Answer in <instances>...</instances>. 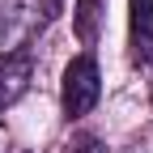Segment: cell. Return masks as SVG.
<instances>
[{
	"mask_svg": "<svg viewBox=\"0 0 153 153\" xmlns=\"http://www.w3.org/2000/svg\"><path fill=\"white\" fill-rule=\"evenodd\" d=\"M98 94H102V76H98V60L94 55H76V60L64 68V115L68 119H81L98 106Z\"/></svg>",
	"mask_w": 153,
	"mask_h": 153,
	"instance_id": "1",
	"label": "cell"
},
{
	"mask_svg": "<svg viewBox=\"0 0 153 153\" xmlns=\"http://www.w3.org/2000/svg\"><path fill=\"white\" fill-rule=\"evenodd\" d=\"M128 47H132V64H149L153 60V0H132V17H128Z\"/></svg>",
	"mask_w": 153,
	"mask_h": 153,
	"instance_id": "2",
	"label": "cell"
},
{
	"mask_svg": "<svg viewBox=\"0 0 153 153\" xmlns=\"http://www.w3.org/2000/svg\"><path fill=\"white\" fill-rule=\"evenodd\" d=\"M26 85H30V55H26V51L0 55V111L22 98Z\"/></svg>",
	"mask_w": 153,
	"mask_h": 153,
	"instance_id": "3",
	"label": "cell"
},
{
	"mask_svg": "<svg viewBox=\"0 0 153 153\" xmlns=\"http://www.w3.org/2000/svg\"><path fill=\"white\" fill-rule=\"evenodd\" d=\"M102 4H106V0H76V34H81V43H94Z\"/></svg>",
	"mask_w": 153,
	"mask_h": 153,
	"instance_id": "4",
	"label": "cell"
},
{
	"mask_svg": "<svg viewBox=\"0 0 153 153\" xmlns=\"http://www.w3.org/2000/svg\"><path fill=\"white\" fill-rule=\"evenodd\" d=\"M76 153H98V140H94V136H81V140H76Z\"/></svg>",
	"mask_w": 153,
	"mask_h": 153,
	"instance_id": "5",
	"label": "cell"
}]
</instances>
